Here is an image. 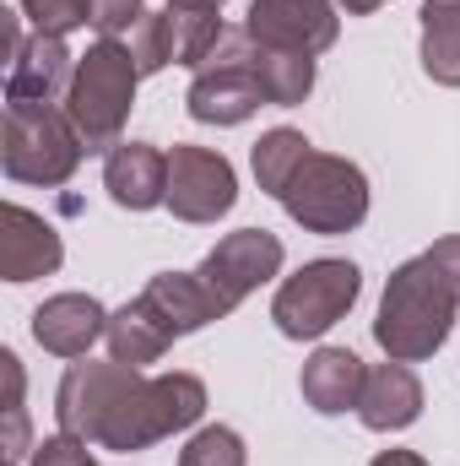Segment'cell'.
<instances>
[{"label":"cell","instance_id":"6da1fadb","mask_svg":"<svg viewBox=\"0 0 460 466\" xmlns=\"http://www.w3.org/2000/svg\"><path fill=\"white\" fill-rule=\"evenodd\" d=\"M206 412V385L185 369L141 374L130 363H93L76 358L55 390V423L93 451H152L168 434L195 429Z\"/></svg>","mask_w":460,"mask_h":466},{"label":"cell","instance_id":"7a4b0ae2","mask_svg":"<svg viewBox=\"0 0 460 466\" xmlns=\"http://www.w3.org/2000/svg\"><path fill=\"white\" fill-rule=\"evenodd\" d=\"M455 309H460L455 271L434 249H423V255H412L406 266L390 271L379 315H374V342L395 363H423V358H434L445 348V337L455 326Z\"/></svg>","mask_w":460,"mask_h":466},{"label":"cell","instance_id":"3957f363","mask_svg":"<svg viewBox=\"0 0 460 466\" xmlns=\"http://www.w3.org/2000/svg\"><path fill=\"white\" fill-rule=\"evenodd\" d=\"M135 82H141V66L130 55V44L119 38H98L82 60H76V76H71V93H65V115L82 130L87 152H115L119 130L135 109Z\"/></svg>","mask_w":460,"mask_h":466},{"label":"cell","instance_id":"277c9868","mask_svg":"<svg viewBox=\"0 0 460 466\" xmlns=\"http://www.w3.org/2000/svg\"><path fill=\"white\" fill-rule=\"evenodd\" d=\"M87 157L82 130L71 125L65 109H33V104H5L0 125V163L16 185H65Z\"/></svg>","mask_w":460,"mask_h":466},{"label":"cell","instance_id":"5b68a950","mask_svg":"<svg viewBox=\"0 0 460 466\" xmlns=\"http://www.w3.org/2000/svg\"><path fill=\"white\" fill-rule=\"evenodd\" d=\"M287 207V218L298 223L304 233H352L363 218H368V179L357 163H346L336 152H309L298 163V174L287 179V190L276 196Z\"/></svg>","mask_w":460,"mask_h":466},{"label":"cell","instance_id":"8992f818","mask_svg":"<svg viewBox=\"0 0 460 466\" xmlns=\"http://www.w3.org/2000/svg\"><path fill=\"white\" fill-rule=\"evenodd\" d=\"M185 104H190V119H201V125H244L255 109L271 104L265 82H260V66H255V33L249 27L223 33L212 60L195 71Z\"/></svg>","mask_w":460,"mask_h":466},{"label":"cell","instance_id":"52a82bcc","mask_svg":"<svg viewBox=\"0 0 460 466\" xmlns=\"http://www.w3.org/2000/svg\"><path fill=\"white\" fill-rule=\"evenodd\" d=\"M357 293H363V271L352 266V260H309L304 271H293L282 288H276V299H271V320H276V331L282 337H293V342H315V337H325L336 320H346V309L357 304Z\"/></svg>","mask_w":460,"mask_h":466},{"label":"cell","instance_id":"ba28073f","mask_svg":"<svg viewBox=\"0 0 460 466\" xmlns=\"http://www.w3.org/2000/svg\"><path fill=\"white\" fill-rule=\"evenodd\" d=\"M282 260H287V249H282V238L265 228H238L228 238H217V249L195 266V277L206 282V293L217 299V309L233 315L260 282H271L276 271H282Z\"/></svg>","mask_w":460,"mask_h":466},{"label":"cell","instance_id":"9c48e42d","mask_svg":"<svg viewBox=\"0 0 460 466\" xmlns=\"http://www.w3.org/2000/svg\"><path fill=\"white\" fill-rule=\"evenodd\" d=\"M238 201L233 163L212 147H174L168 152V212L179 223H217Z\"/></svg>","mask_w":460,"mask_h":466},{"label":"cell","instance_id":"30bf717a","mask_svg":"<svg viewBox=\"0 0 460 466\" xmlns=\"http://www.w3.org/2000/svg\"><path fill=\"white\" fill-rule=\"evenodd\" d=\"M244 27L287 55H325L342 33L336 0H249Z\"/></svg>","mask_w":460,"mask_h":466},{"label":"cell","instance_id":"8fae6325","mask_svg":"<svg viewBox=\"0 0 460 466\" xmlns=\"http://www.w3.org/2000/svg\"><path fill=\"white\" fill-rule=\"evenodd\" d=\"M71 76H76V60L65 49V38L55 33H33L16 60L5 66V104H33V109H55L65 93H71Z\"/></svg>","mask_w":460,"mask_h":466},{"label":"cell","instance_id":"7c38bea8","mask_svg":"<svg viewBox=\"0 0 460 466\" xmlns=\"http://www.w3.org/2000/svg\"><path fill=\"white\" fill-rule=\"evenodd\" d=\"M109 331V309L93 293H55L33 309V342L55 358H87L93 342Z\"/></svg>","mask_w":460,"mask_h":466},{"label":"cell","instance_id":"4fadbf2b","mask_svg":"<svg viewBox=\"0 0 460 466\" xmlns=\"http://www.w3.org/2000/svg\"><path fill=\"white\" fill-rule=\"evenodd\" d=\"M60 260H65V244L38 212H27L16 201L0 207V277L5 282L49 277V271H60Z\"/></svg>","mask_w":460,"mask_h":466},{"label":"cell","instance_id":"5bb4252c","mask_svg":"<svg viewBox=\"0 0 460 466\" xmlns=\"http://www.w3.org/2000/svg\"><path fill=\"white\" fill-rule=\"evenodd\" d=\"M104 190L125 212H152L168 201V152L152 141H119L104 157Z\"/></svg>","mask_w":460,"mask_h":466},{"label":"cell","instance_id":"9a60e30c","mask_svg":"<svg viewBox=\"0 0 460 466\" xmlns=\"http://www.w3.org/2000/svg\"><path fill=\"white\" fill-rule=\"evenodd\" d=\"M357 418L363 429L374 434H401L423 418V380L412 374V363H379L368 369V385H363V401H357Z\"/></svg>","mask_w":460,"mask_h":466},{"label":"cell","instance_id":"2e32d148","mask_svg":"<svg viewBox=\"0 0 460 466\" xmlns=\"http://www.w3.org/2000/svg\"><path fill=\"white\" fill-rule=\"evenodd\" d=\"M363 385H368V369H363V358L352 348H320L304 363V374H298L304 401H309L315 412H325V418L352 412V407L363 401Z\"/></svg>","mask_w":460,"mask_h":466},{"label":"cell","instance_id":"e0dca14e","mask_svg":"<svg viewBox=\"0 0 460 466\" xmlns=\"http://www.w3.org/2000/svg\"><path fill=\"white\" fill-rule=\"evenodd\" d=\"M141 299L168 320V331H174V337H190V331H201V326L223 320L217 299L206 293V282H201L195 271H157V277L141 288Z\"/></svg>","mask_w":460,"mask_h":466},{"label":"cell","instance_id":"ac0fdd59","mask_svg":"<svg viewBox=\"0 0 460 466\" xmlns=\"http://www.w3.org/2000/svg\"><path fill=\"white\" fill-rule=\"evenodd\" d=\"M104 342H109V358L115 363H130V369H146V363H157L163 352L174 348L179 337L168 331V320L135 293L125 309H115L109 315V331H104Z\"/></svg>","mask_w":460,"mask_h":466},{"label":"cell","instance_id":"d6986e66","mask_svg":"<svg viewBox=\"0 0 460 466\" xmlns=\"http://www.w3.org/2000/svg\"><path fill=\"white\" fill-rule=\"evenodd\" d=\"M168 33H174V66L201 71L212 60V49L223 44V5L217 0H168Z\"/></svg>","mask_w":460,"mask_h":466},{"label":"cell","instance_id":"ffe728a7","mask_svg":"<svg viewBox=\"0 0 460 466\" xmlns=\"http://www.w3.org/2000/svg\"><path fill=\"white\" fill-rule=\"evenodd\" d=\"M423 71L439 87H460V0L423 5Z\"/></svg>","mask_w":460,"mask_h":466},{"label":"cell","instance_id":"44dd1931","mask_svg":"<svg viewBox=\"0 0 460 466\" xmlns=\"http://www.w3.org/2000/svg\"><path fill=\"white\" fill-rule=\"evenodd\" d=\"M255 66H260L265 98L276 109H293L315 93V55H287V49H271V44L255 38Z\"/></svg>","mask_w":460,"mask_h":466},{"label":"cell","instance_id":"7402d4cb","mask_svg":"<svg viewBox=\"0 0 460 466\" xmlns=\"http://www.w3.org/2000/svg\"><path fill=\"white\" fill-rule=\"evenodd\" d=\"M315 152V141L304 136V130H293V125H276V130H265L260 141H255V179H260V190L265 196H282L287 190V179L298 174V163Z\"/></svg>","mask_w":460,"mask_h":466},{"label":"cell","instance_id":"603a6c76","mask_svg":"<svg viewBox=\"0 0 460 466\" xmlns=\"http://www.w3.org/2000/svg\"><path fill=\"white\" fill-rule=\"evenodd\" d=\"M130 55L141 66V76H157L163 66H174V33H168V11H146L130 27Z\"/></svg>","mask_w":460,"mask_h":466},{"label":"cell","instance_id":"cb8c5ba5","mask_svg":"<svg viewBox=\"0 0 460 466\" xmlns=\"http://www.w3.org/2000/svg\"><path fill=\"white\" fill-rule=\"evenodd\" d=\"M179 466H249V456H244L238 429H228V423H212V429L190 434V445L179 451Z\"/></svg>","mask_w":460,"mask_h":466},{"label":"cell","instance_id":"d4e9b609","mask_svg":"<svg viewBox=\"0 0 460 466\" xmlns=\"http://www.w3.org/2000/svg\"><path fill=\"white\" fill-rule=\"evenodd\" d=\"M22 16L33 22V33L65 38L71 27H87V0H22Z\"/></svg>","mask_w":460,"mask_h":466},{"label":"cell","instance_id":"484cf974","mask_svg":"<svg viewBox=\"0 0 460 466\" xmlns=\"http://www.w3.org/2000/svg\"><path fill=\"white\" fill-rule=\"evenodd\" d=\"M146 16L141 0H87V27H98V38H119Z\"/></svg>","mask_w":460,"mask_h":466},{"label":"cell","instance_id":"4316f807","mask_svg":"<svg viewBox=\"0 0 460 466\" xmlns=\"http://www.w3.org/2000/svg\"><path fill=\"white\" fill-rule=\"evenodd\" d=\"M27 466H98V461H93V445H87V440L55 434V440H38V445H33V461Z\"/></svg>","mask_w":460,"mask_h":466},{"label":"cell","instance_id":"83f0119b","mask_svg":"<svg viewBox=\"0 0 460 466\" xmlns=\"http://www.w3.org/2000/svg\"><path fill=\"white\" fill-rule=\"evenodd\" d=\"M368 466H428V461H423L417 451H379Z\"/></svg>","mask_w":460,"mask_h":466},{"label":"cell","instance_id":"f1b7e54d","mask_svg":"<svg viewBox=\"0 0 460 466\" xmlns=\"http://www.w3.org/2000/svg\"><path fill=\"white\" fill-rule=\"evenodd\" d=\"M346 16H368V11H379V5H390V0H336Z\"/></svg>","mask_w":460,"mask_h":466},{"label":"cell","instance_id":"f546056e","mask_svg":"<svg viewBox=\"0 0 460 466\" xmlns=\"http://www.w3.org/2000/svg\"><path fill=\"white\" fill-rule=\"evenodd\" d=\"M217 5H223V0H217Z\"/></svg>","mask_w":460,"mask_h":466}]
</instances>
